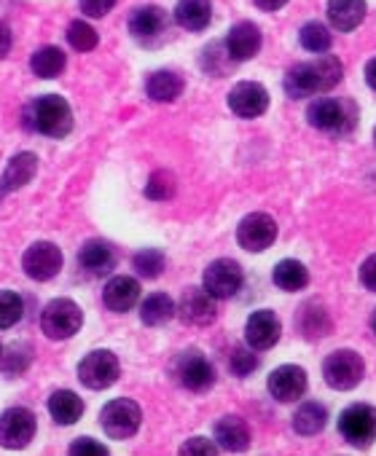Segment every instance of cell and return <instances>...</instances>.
Returning <instances> with one entry per match:
<instances>
[{
  "instance_id": "cell-1",
  "label": "cell",
  "mask_w": 376,
  "mask_h": 456,
  "mask_svg": "<svg viewBox=\"0 0 376 456\" xmlns=\"http://www.w3.org/2000/svg\"><path fill=\"white\" fill-rule=\"evenodd\" d=\"M28 124L46 137H65L73 129V110L65 97L46 94L38 97L28 110Z\"/></svg>"
},
{
  "instance_id": "cell-2",
  "label": "cell",
  "mask_w": 376,
  "mask_h": 456,
  "mask_svg": "<svg viewBox=\"0 0 376 456\" xmlns=\"http://www.w3.org/2000/svg\"><path fill=\"white\" fill-rule=\"evenodd\" d=\"M307 121L328 134H349L357 124V110L352 102L347 100H336V97H320L309 105L307 110Z\"/></svg>"
},
{
  "instance_id": "cell-3",
  "label": "cell",
  "mask_w": 376,
  "mask_h": 456,
  "mask_svg": "<svg viewBox=\"0 0 376 456\" xmlns=\"http://www.w3.org/2000/svg\"><path fill=\"white\" fill-rule=\"evenodd\" d=\"M81 325H84V312L70 298H54L41 312V330L52 341H62V338L76 336L81 330Z\"/></svg>"
},
{
  "instance_id": "cell-4",
  "label": "cell",
  "mask_w": 376,
  "mask_h": 456,
  "mask_svg": "<svg viewBox=\"0 0 376 456\" xmlns=\"http://www.w3.org/2000/svg\"><path fill=\"white\" fill-rule=\"evenodd\" d=\"M323 376H325V384L339 389V392H347V389H355L363 376H365V362L357 352L352 349H336L333 354L325 357L323 362Z\"/></svg>"
},
{
  "instance_id": "cell-5",
  "label": "cell",
  "mask_w": 376,
  "mask_h": 456,
  "mask_svg": "<svg viewBox=\"0 0 376 456\" xmlns=\"http://www.w3.org/2000/svg\"><path fill=\"white\" fill-rule=\"evenodd\" d=\"M140 421H143V411L135 400L129 397H119V400H110L102 413H100V424L102 429L108 432V437L113 440H127L132 437L137 429H140Z\"/></svg>"
},
{
  "instance_id": "cell-6",
  "label": "cell",
  "mask_w": 376,
  "mask_h": 456,
  "mask_svg": "<svg viewBox=\"0 0 376 456\" xmlns=\"http://www.w3.org/2000/svg\"><path fill=\"white\" fill-rule=\"evenodd\" d=\"M339 432L347 443L365 448L376 440V408L368 403H355L339 416Z\"/></svg>"
},
{
  "instance_id": "cell-7",
  "label": "cell",
  "mask_w": 376,
  "mask_h": 456,
  "mask_svg": "<svg viewBox=\"0 0 376 456\" xmlns=\"http://www.w3.org/2000/svg\"><path fill=\"white\" fill-rule=\"evenodd\" d=\"M277 240V220L266 212H250L237 225V242L248 253H264Z\"/></svg>"
},
{
  "instance_id": "cell-8",
  "label": "cell",
  "mask_w": 376,
  "mask_h": 456,
  "mask_svg": "<svg viewBox=\"0 0 376 456\" xmlns=\"http://www.w3.org/2000/svg\"><path fill=\"white\" fill-rule=\"evenodd\" d=\"M119 376H121L119 357L108 349H97L78 362V379L89 389H108L119 381Z\"/></svg>"
},
{
  "instance_id": "cell-9",
  "label": "cell",
  "mask_w": 376,
  "mask_h": 456,
  "mask_svg": "<svg viewBox=\"0 0 376 456\" xmlns=\"http://www.w3.org/2000/svg\"><path fill=\"white\" fill-rule=\"evenodd\" d=\"M245 282L242 266L232 258H218L205 269V290L218 301V298H232L240 293Z\"/></svg>"
},
{
  "instance_id": "cell-10",
  "label": "cell",
  "mask_w": 376,
  "mask_h": 456,
  "mask_svg": "<svg viewBox=\"0 0 376 456\" xmlns=\"http://www.w3.org/2000/svg\"><path fill=\"white\" fill-rule=\"evenodd\" d=\"M22 269L36 282H49L62 269V250L52 242H36L22 258Z\"/></svg>"
},
{
  "instance_id": "cell-11",
  "label": "cell",
  "mask_w": 376,
  "mask_h": 456,
  "mask_svg": "<svg viewBox=\"0 0 376 456\" xmlns=\"http://www.w3.org/2000/svg\"><path fill=\"white\" fill-rule=\"evenodd\" d=\"M36 437V416L28 408H9L0 413V445L25 448Z\"/></svg>"
},
{
  "instance_id": "cell-12",
  "label": "cell",
  "mask_w": 376,
  "mask_h": 456,
  "mask_svg": "<svg viewBox=\"0 0 376 456\" xmlns=\"http://www.w3.org/2000/svg\"><path fill=\"white\" fill-rule=\"evenodd\" d=\"M177 379H180V384L185 389H192V392H208L216 384V368L200 352H185L177 360Z\"/></svg>"
},
{
  "instance_id": "cell-13",
  "label": "cell",
  "mask_w": 376,
  "mask_h": 456,
  "mask_svg": "<svg viewBox=\"0 0 376 456\" xmlns=\"http://www.w3.org/2000/svg\"><path fill=\"white\" fill-rule=\"evenodd\" d=\"M229 108L240 118H258L269 108V92L256 81H242L229 92Z\"/></svg>"
},
{
  "instance_id": "cell-14",
  "label": "cell",
  "mask_w": 376,
  "mask_h": 456,
  "mask_svg": "<svg viewBox=\"0 0 376 456\" xmlns=\"http://www.w3.org/2000/svg\"><path fill=\"white\" fill-rule=\"evenodd\" d=\"M280 333H282V325H280V317L272 312V309H258L248 317V325H245V341L248 346H253L256 352H264V349H272L277 341H280Z\"/></svg>"
},
{
  "instance_id": "cell-15",
  "label": "cell",
  "mask_w": 376,
  "mask_h": 456,
  "mask_svg": "<svg viewBox=\"0 0 376 456\" xmlns=\"http://www.w3.org/2000/svg\"><path fill=\"white\" fill-rule=\"evenodd\" d=\"M180 320L185 325H194V328H202V325H210L218 314L216 309V298L208 293V290H200V288H192V290H185L180 304H177V312Z\"/></svg>"
},
{
  "instance_id": "cell-16",
  "label": "cell",
  "mask_w": 376,
  "mask_h": 456,
  "mask_svg": "<svg viewBox=\"0 0 376 456\" xmlns=\"http://www.w3.org/2000/svg\"><path fill=\"white\" fill-rule=\"evenodd\" d=\"M269 392L280 403H296L307 395V370L301 365H280L269 376Z\"/></svg>"
},
{
  "instance_id": "cell-17",
  "label": "cell",
  "mask_w": 376,
  "mask_h": 456,
  "mask_svg": "<svg viewBox=\"0 0 376 456\" xmlns=\"http://www.w3.org/2000/svg\"><path fill=\"white\" fill-rule=\"evenodd\" d=\"M285 92L293 100H304V97H315V94H325L323 86V76L317 62H298L285 73Z\"/></svg>"
},
{
  "instance_id": "cell-18",
  "label": "cell",
  "mask_w": 376,
  "mask_h": 456,
  "mask_svg": "<svg viewBox=\"0 0 376 456\" xmlns=\"http://www.w3.org/2000/svg\"><path fill=\"white\" fill-rule=\"evenodd\" d=\"M261 30L253 22H240L226 36V54L232 62H248L261 52Z\"/></svg>"
},
{
  "instance_id": "cell-19",
  "label": "cell",
  "mask_w": 376,
  "mask_h": 456,
  "mask_svg": "<svg viewBox=\"0 0 376 456\" xmlns=\"http://www.w3.org/2000/svg\"><path fill=\"white\" fill-rule=\"evenodd\" d=\"M38 172V156L30 153V151H22L17 153L9 164H6V172L0 177V199L20 191L22 185H28Z\"/></svg>"
},
{
  "instance_id": "cell-20",
  "label": "cell",
  "mask_w": 376,
  "mask_h": 456,
  "mask_svg": "<svg viewBox=\"0 0 376 456\" xmlns=\"http://www.w3.org/2000/svg\"><path fill=\"white\" fill-rule=\"evenodd\" d=\"M102 301L110 312L124 314L140 301V282L135 277H113L102 290Z\"/></svg>"
},
{
  "instance_id": "cell-21",
  "label": "cell",
  "mask_w": 376,
  "mask_h": 456,
  "mask_svg": "<svg viewBox=\"0 0 376 456\" xmlns=\"http://www.w3.org/2000/svg\"><path fill=\"white\" fill-rule=\"evenodd\" d=\"M328 20L339 33H352L365 20V0H328Z\"/></svg>"
},
{
  "instance_id": "cell-22",
  "label": "cell",
  "mask_w": 376,
  "mask_h": 456,
  "mask_svg": "<svg viewBox=\"0 0 376 456\" xmlns=\"http://www.w3.org/2000/svg\"><path fill=\"white\" fill-rule=\"evenodd\" d=\"M175 20H177L180 28L192 30V33H200L213 20V4H210V0H177Z\"/></svg>"
},
{
  "instance_id": "cell-23",
  "label": "cell",
  "mask_w": 376,
  "mask_h": 456,
  "mask_svg": "<svg viewBox=\"0 0 376 456\" xmlns=\"http://www.w3.org/2000/svg\"><path fill=\"white\" fill-rule=\"evenodd\" d=\"M78 264H81L84 272H89V274H94V277H105V274H110L113 266H116V253L110 250V245L94 240V242H86V245L81 248Z\"/></svg>"
},
{
  "instance_id": "cell-24",
  "label": "cell",
  "mask_w": 376,
  "mask_h": 456,
  "mask_svg": "<svg viewBox=\"0 0 376 456\" xmlns=\"http://www.w3.org/2000/svg\"><path fill=\"white\" fill-rule=\"evenodd\" d=\"M167 28V14L159 6H140L129 17V33L140 41L156 38Z\"/></svg>"
},
{
  "instance_id": "cell-25",
  "label": "cell",
  "mask_w": 376,
  "mask_h": 456,
  "mask_svg": "<svg viewBox=\"0 0 376 456\" xmlns=\"http://www.w3.org/2000/svg\"><path fill=\"white\" fill-rule=\"evenodd\" d=\"M216 440L226 451H245L250 445V427L240 416H224L216 424Z\"/></svg>"
},
{
  "instance_id": "cell-26",
  "label": "cell",
  "mask_w": 376,
  "mask_h": 456,
  "mask_svg": "<svg viewBox=\"0 0 376 456\" xmlns=\"http://www.w3.org/2000/svg\"><path fill=\"white\" fill-rule=\"evenodd\" d=\"M145 92L153 102H175L183 94V78L172 70H156L148 76Z\"/></svg>"
},
{
  "instance_id": "cell-27",
  "label": "cell",
  "mask_w": 376,
  "mask_h": 456,
  "mask_svg": "<svg viewBox=\"0 0 376 456\" xmlns=\"http://www.w3.org/2000/svg\"><path fill=\"white\" fill-rule=\"evenodd\" d=\"M274 285L285 293H298L309 285V272L301 261L296 258H285L274 266V274H272Z\"/></svg>"
},
{
  "instance_id": "cell-28",
  "label": "cell",
  "mask_w": 376,
  "mask_h": 456,
  "mask_svg": "<svg viewBox=\"0 0 376 456\" xmlns=\"http://www.w3.org/2000/svg\"><path fill=\"white\" fill-rule=\"evenodd\" d=\"M49 413L57 424H76L84 413V400L70 389H57L49 397Z\"/></svg>"
},
{
  "instance_id": "cell-29",
  "label": "cell",
  "mask_w": 376,
  "mask_h": 456,
  "mask_svg": "<svg viewBox=\"0 0 376 456\" xmlns=\"http://www.w3.org/2000/svg\"><path fill=\"white\" fill-rule=\"evenodd\" d=\"M325 424H328V411H325V405H320L315 400L301 403L298 411L293 413V429L298 435H307V437L309 435H317V432L325 429Z\"/></svg>"
},
{
  "instance_id": "cell-30",
  "label": "cell",
  "mask_w": 376,
  "mask_h": 456,
  "mask_svg": "<svg viewBox=\"0 0 376 456\" xmlns=\"http://www.w3.org/2000/svg\"><path fill=\"white\" fill-rule=\"evenodd\" d=\"M175 312H177V306H175V301H172L167 293H153V296H148V298L143 301V306H140V320H143L145 325L156 328V325L169 322V320L175 317Z\"/></svg>"
},
{
  "instance_id": "cell-31",
  "label": "cell",
  "mask_w": 376,
  "mask_h": 456,
  "mask_svg": "<svg viewBox=\"0 0 376 456\" xmlns=\"http://www.w3.org/2000/svg\"><path fill=\"white\" fill-rule=\"evenodd\" d=\"M298 330L307 336V338H320L331 330V317L328 312L315 301V304H307L301 306L298 312Z\"/></svg>"
},
{
  "instance_id": "cell-32",
  "label": "cell",
  "mask_w": 376,
  "mask_h": 456,
  "mask_svg": "<svg viewBox=\"0 0 376 456\" xmlns=\"http://www.w3.org/2000/svg\"><path fill=\"white\" fill-rule=\"evenodd\" d=\"M30 68L38 78H57L65 70V54L57 46H44L33 54Z\"/></svg>"
},
{
  "instance_id": "cell-33",
  "label": "cell",
  "mask_w": 376,
  "mask_h": 456,
  "mask_svg": "<svg viewBox=\"0 0 376 456\" xmlns=\"http://www.w3.org/2000/svg\"><path fill=\"white\" fill-rule=\"evenodd\" d=\"M298 41H301V46H304L307 52H312V54H325V52H331V46H333L331 28H325L323 22H309V25H304L301 33H298Z\"/></svg>"
},
{
  "instance_id": "cell-34",
  "label": "cell",
  "mask_w": 376,
  "mask_h": 456,
  "mask_svg": "<svg viewBox=\"0 0 376 456\" xmlns=\"http://www.w3.org/2000/svg\"><path fill=\"white\" fill-rule=\"evenodd\" d=\"M25 314V304L17 293L12 290H0V330L14 328Z\"/></svg>"
},
{
  "instance_id": "cell-35",
  "label": "cell",
  "mask_w": 376,
  "mask_h": 456,
  "mask_svg": "<svg viewBox=\"0 0 376 456\" xmlns=\"http://www.w3.org/2000/svg\"><path fill=\"white\" fill-rule=\"evenodd\" d=\"M28 365H30V346H28V344H25V346H22V344H14V346H9V349L0 352V370L9 373V376L22 373Z\"/></svg>"
},
{
  "instance_id": "cell-36",
  "label": "cell",
  "mask_w": 376,
  "mask_h": 456,
  "mask_svg": "<svg viewBox=\"0 0 376 456\" xmlns=\"http://www.w3.org/2000/svg\"><path fill=\"white\" fill-rule=\"evenodd\" d=\"M68 41H70V46L76 52H92L100 38H97V30L92 25H86L84 20H78V22H73L68 28Z\"/></svg>"
},
{
  "instance_id": "cell-37",
  "label": "cell",
  "mask_w": 376,
  "mask_h": 456,
  "mask_svg": "<svg viewBox=\"0 0 376 456\" xmlns=\"http://www.w3.org/2000/svg\"><path fill=\"white\" fill-rule=\"evenodd\" d=\"M132 264H135V272L145 280H156L164 272V256L159 250H151V248L140 250Z\"/></svg>"
},
{
  "instance_id": "cell-38",
  "label": "cell",
  "mask_w": 376,
  "mask_h": 456,
  "mask_svg": "<svg viewBox=\"0 0 376 456\" xmlns=\"http://www.w3.org/2000/svg\"><path fill=\"white\" fill-rule=\"evenodd\" d=\"M145 196L153 199V201H167L175 196V177L169 172H153L148 185H145Z\"/></svg>"
},
{
  "instance_id": "cell-39",
  "label": "cell",
  "mask_w": 376,
  "mask_h": 456,
  "mask_svg": "<svg viewBox=\"0 0 376 456\" xmlns=\"http://www.w3.org/2000/svg\"><path fill=\"white\" fill-rule=\"evenodd\" d=\"M317 62V68H320V76H323V86H325V92H331V89H336L339 86V81H341V76H344V68H341V62L333 57V54H323L320 60H315Z\"/></svg>"
},
{
  "instance_id": "cell-40",
  "label": "cell",
  "mask_w": 376,
  "mask_h": 456,
  "mask_svg": "<svg viewBox=\"0 0 376 456\" xmlns=\"http://www.w3.org/2000/svg\"><path fill=\"white\" fill-rule=\"evenodd\" d=\"M229 368L234 376H250L256 368H258V357H256V349H234L232 352V360H229Z\"/></svg>"
},
{
  "instance_id": "cell-41",
  "label": "cell",
  "mask_w": 376,
  "mask_h": 456,
  "mask_svg": "<svg viewBox=\"0 0 376 456\" xmlns=\"http://www.w3.org/2000/svg\"><path fill=\"white\" fill-rule=\"evenodd\" d=\"M70 453L73 456H86V453H92V456H108V448L102 443H94L92 437H81V440H76L70 445Z\"/></svg>"
},
{
  "instance_id": "cell-42",
  "label": "cell",
  "mask_w": 376,
  "mask_h": 456,
  "mask_svg": "<svg viewBox=\"0 0 376 456\" xmlns=\"http://www.w3.org/2000/svg\"><path fill=\"white\" fill-rule=\"evenodd\" d=\"M78 4H81V12H84L86 17L100 20V17H105V14L116 6V0H78Z\"/></svg>"
},
{
  "instance_id": "cell-43",
  "label": "cell",
  "mask_w": 376,
  "mask_h": 456,
  "mask_svg": "<svg viewBox=\"0 0 376 456\" xmlns=\"http://www.w3.org/2000/svg\"><path fill=\"white\" fill-rule=\"evenodd\" d=\"M360 282L365 290L376 293V256L365 258V264L360 266Z\"/></svg>"
},
{
  "instance_id": "cell-44",
  "label": "cell",
  "mask_w": 376,
  "mask_h": 456,
  "mask_svg": "<svg viewBox=\"0 0 376 456\" xmlns=\"http://www.w3.org/2000/svg\"><path fill=\"white\" fill-rule=\"evenodd\" d=\"M218 448L210 443V440H205V437H192L188 440L183 448H180V453H216Z\"/></svg>"
},
{
  "instance_id": "cell-45",
  "label": "cell",
  "mask_w": 376,
  "mask_h": 456,
  "mask_svg": "<svg viewBox=\"0 0 376 456\" xmlns=\"http://www.w3.org/2000/svg\"><path fill=\"white\" fill-rule=\"evenodd\" d=\"M12 28L6 25V22H0V60L4 57H9V52H12Z\"/></svg>"
},
{
  "instance_id": "cell-46",
  "label": "cell",
  "mask_w": 376,
  "mask_h": 456,
  "mask_svg": "<svg viewBox=\"0 0 376 456\" xmlns=\"http://www.w3.org/2000/svg\"><path fill=\"white\" fill-rule=\"evenodd\" d=\"M253 4H256L261 12H280V9L288 4V0H253Z\"/></svg>"
},
{
  "instance_id": "cell-47",
  "label": "cell",
  "mask_w": 376,
  "mask_h": 456,
  "mask_svg": "<svg viewBox=\"0 0 376 456\" xmlns=\"http://www.w3.org/2000/svg\"><path fill=\"white\" fill-rule=\"evenodd\" d=\"M365 84L376 92V57L365 65Z\"/></svg>"
},
{
  "instance_id": "cell-48",
  "label": "cell",
  "mask_w": 376,
  "mask_h": 456,
  "mask_svg": "<svg viewBox=\"0 0 376 456\" xmlns=\"http://www.w3.org/2000/svg\"><path fill=\"white\" fill-rule=\"evenodd\" d=\"M371 330H373V336H376V309H373V314H371Z\"/></svg>"
},
{
  "instance_id": "cell-49",
  "label": "cell",
  "mask_w": 376,
  "mask_h": 456,
  "mask_svg": "<svg viewBox=\"0 0 376 456\" xmlns=\"http://www.w3.org/2000/svg\"><path fill=\"white\" fill-rule=\"evenodd\" d=\"M373 142H376V129H373Z\"/></svg>"
},
{
  "instance_id": "cell-50",
  "label": "cell",
  "mask_w": 376,
  "mask_h": 456,
  "mask_svg": "<svg viewBox=\"0 0 376 456\" xmlns=\"http://www.w3.org/2000/svg\"><path fill=\"white\" fill-rule=\"evenodd\" d=\"M0 352H4V346H0Z\"/></svg>"
}]
</instances>
